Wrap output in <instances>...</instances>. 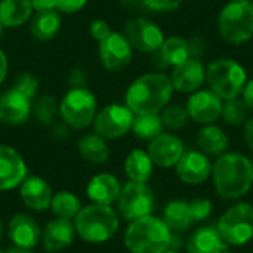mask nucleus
Listing matches in <instances>:
<instances>
[{"label":"nucleus","instance_id":"8","mask_svg":"<svg viewBox=\"0 0 253 253\" xmlns=\"http://www.w3.org/2000/svg\"><path fill=\"white\" fill-rule=\"evenodd\" d=\"M228 246H243L253 239V206L240 202L227 209L216 225Z\"/></svg>","mask_w":253,"mask_h":253},{"label":"nucleus","instance_id":"19","mask_svg":"<svg viewBox=\"0 0 253 253\" xmlns=\"http://www.w3.org/2000/svg\"><path fill=\"white\" fill-rule=\"evenodd\" d=\"M206 80V68L199 58H190L173 67L170 82L173 89L182 93H193L202 87Z\"/></svg>","mask_w":253,"mask_h":253},{"label":"nucleus","instance_id":"15","mask_svg":"<svg viewBox=\"0 0 253 253\" xmlns=\"http://www.w3.org/2000/svg\"><path fill=\"white\" fill-rule=\"evenodd\" d=\"M222 99L209 90H196L187 102V111L190 119L200 125H212L221 117Z\"/></svg>","mask_w":253,"mask_h":253},{"label":"nucleus","instance_id":"22","mask_svg":"<svg viewBox=\"0 0 253 253\" xmlns=\"http://www.w3.org/2000/svg\"><path fill=\"white\" fill-rule=\"evenodd\" d=\"M21 199L27 208L42 212L50 206L52 202V190L49 184L39 176H28L19 185Z\"/></svg>","mask_w":253,"mask_h":253},{"label":"nucleus","instance_id":"6","mask_svg":"<svg viewBox=\"0 0 253 253\" xmlns=\"http://www.w3.org/2000/svg\"><path fill=\"white\" fill-rule=\"evenodd\" d=\"M218 30L222 39L233 44H242L253 37V3L251 0H233L224 6L218 18Z\"/></svg>","mask_w":253,"mask_h":253},{"label":"nucleus","instance_id":"30","mask_svg":"<svg viewBox=\"0 0 253 253\" xmlns=\"http://www.w3.org/2000/svg\"><path fill=\"white\" fill-rule=\"evenodd\" d=\"M153 166L154 163L144 150L130 151L125 160V172L135 182H147L153 175Z\"/></svg>","mask_w":253,"mask_h":253},{"label":"nucleus","instance_id":"37","mask_svg":"<svg viewBox=\"0 0 253 253\" xmlns=\"http://www.w3.org/2000/svg\"><path fill=\"white\" fill-rule=\"evenodd\" d=\"M190 209H191L194 222H202L211 216L212 202L208 199H196V200L190 202Z\"/></svg>","mask_w":253,"mask_h":253},{"label":"nucleus","instance_id":"52","mask_svg":"<svg viewBox=\"0 0 253 253\" xmlns=\"http://www.w3.org/2000/svg\"><path fill=\"white\" fill-rule=\"evenodd\" d=\"M0 253H4V252H1V251H0Z\"/></svg>","mask_w":253,"mask_h":253},{"label":"nucleus","instance_id":"40","mask_svg":"<svg viewBox=\"0 0 253 253\" xmlns=\"http://www.w3.org/2000/svg\"><path fill=\"white\" fill-rule=\"evenodd\" d=\"M111 33H113V30H111V27H110V24L107 21H104V19H93L90 22L89 34L98 43L102 42L104 39H107Z\"/></svg>","mask_w":253,"mask_h":253},{"label":"nucleus","instance_id":"29","mask_svg":"<svg viewBox=\"0 0 253 253\" xmlns=\"http://www.w3.org/2000/svg\"><path fill=\"white\" fill-rule=\"evenodd\" d=\"M197 144L205 154L222 156L230 145V139L219 126L205 125L197 133Z\"/></svg>","mask_w":253,"mask_h":253},{"label":"nucleus","instance_id":"38","mask_svg":"<svg viewBox=\"0 0 253 253\" xmlns=\"http://www.w3.org/2000/svg\"><path fill=\"white\" fill-rule=\"evenodd\" d=\"M141 3L150 10L173 12V10L179 9V6L182 4V0H141Z\"/></svg>","mask_w":253,"mask_h":253},{"label":"nucleus","instance_id":"44","mask_svg":"<svg viewBox=\"0 0 253 253\" xmlns=\"http://www.w3.org/2000/svg\"><path fill=\"white\" fill-rule=\"evenodd\" d=\"M245 141L253 153V117L248 119V122L245 123Z\"/></svg>","mask_w":253,"mask_h":253},{"label":"nucleus","instance_id":"1","mask_svg":"<svg viewBox=\"0 0 253 253\" xmlns=\"http://www.w3.org/2000/svg\"><path fill=\"white\" fill-rule=\"evenodd\" d=\"M173 93L170 77L165 73H147L130 83L125 105L135 114H159L169 104Z\"/></svg>","mask_w":253,"mask_h":253},{"label":"nucleus","instance_id":"23","mask_svg":"<svg viewBox=\"0 0 253 253\" xmlns=\"http://www.w3.org/2000/svg\"><path fill=\"white\" fill-rule=\"evenodd\" d=\"M227 248L228 245L213 225L197 228L185 242V249L188 253H221L227 251Z\"/></svg>","mask_w":253,"mask_h":253},{"label":"nucleus","instance_id":"43","mask_svg":"<svg viewBox=\"0 0 253 253\" xmlns=\"http://www.w3.org/2000/svg\"><path fill=\"white\" fill-rule=\"evenodd\" d=\"M243 101L245 104L248 105V108L253 111V79L252 80H248L246 86H245V90H243Z\"/></svg>","mask_w":253,"mask_h":253},{"label":"nucleus","instance_id":"14","mask_svg":"<svg viewBox=\"0 0 253 253\" xmlns=\"http://www.w3.org/2000/svg\"><path fill=\"white\" fill-rule=\"evenodd\" d=\"M202 42L199 39L185 40L178 36L165 39L162 47L156 52L163 67H176L190 58H199L202 53Z\"/></svg>","mask_w":253,"mask_h":253},{"label":"nucleus","instance_id":"42","mask_svg":"<svg viewBox=\"0 0 253 253\" xmlns=\"http://www.w3.org/2000/svg\"><path fill=\"white\" fill-rule=\"evenodd\" d=\"M34 12L56 10V0H30Z\"/></svg>","mask_w":253,"mask_h":253},{"label":"nucleus","instance_id":"20","mask_svg":"<svg viewBox=\"0 0 253 253\" xmlns=\"http://www.w3.org/2000/svg\"><path fill=\"white\" fill-rule=\"evenodd\" d=\"M7 234L15 246L24 249L36 248L42 239V230L39 224L31 216L24 213H18L10 219Z\"/></svg>","mask_w":253,"mask_h":253},{"label":"nucleus","instance_id":"10","mask_svg":"<svg viewBox=\"0 0 253 253\" xmlns=\"http://www.w3.org/2000/svg\"><path fill=\"white\" fill-rule=\"evenodd\" d=\"M135 114L123 104H108L93 119V130L104 139H117L132 129Z\"/></svg>","mask_w":253,"mask_h":253},{"label":"nucleus","instance_id":"17","mask_svg":"<svg viewBox=\"0 0 253 253\" xmlns=\"http://www.w3.org/2000/svg\"><path fill=\"white\" fill-rule=\"evenodd\" d=\"M182 141L172 133H160L148 144V156L156 166L172 168L184 154Z\"/></svg>","mask_w":253,"mask_h":253},{"label":"nucleus","instance_id":"28","mask_svg":"<svg viewBox=\"0 0 253 253\" xmlns=\"http://www.w3.org/2000/svg\"><path fill=\"white\" fill-rule=\"evenodd\" d=\"M77 150L83 160L92 165H104L110 157V147L107 139L95 132L82 136L77 142Z\"/></svg>","mask_w":253,"mask_h":253},{"label":"nucleus","instance_id":"34","mask_svg":"<svg viewBox=\"0 0 253 253\" xmlns=\"http://www.w3.org/2000/svg\"><path fill=\"white\" fill-rule=\"evenodd\" d=\"M249 111L251 110L248 108V105L245 104L243 99L233 98V99H227L225 104L222 105L221 117L230 126H240L248 122Z\"/></svg>","mask_w":253,"mask_h":253},{"label":"nucleus","instance_id":"26","mask_svg":"<svg viewBox=\"0 0 253 253\" xmlns=\"http://www.w3.org/2000/svg\"><path fill=\"white\" fill-rule=\"evenodd\" d=\"M30 0H0V24L4 28H18L33 16Z\"/></svg>","mask_w":253,"mask_h":253},{"label":"nucleus","instance_id":"49","mask_svg":"<svg viewBox=\"0 0 253 253\" xmlns=\"http://www.w3.org/2000/svg\"><path fill=\"white\" fill-rule=\"evenodd\" d=\"M163 253H179L178 251H173V249H168V251H165Z\"/></svg>","mask_w":253,"mask_h":253},{"label":"nucleus","instance_id":"16","mask_svg":"<svg viewBox=\"0 0 253 253\" xmlns=\"http://www.w3.org/2000/svg\"><path fill=\"white\" fill-rule=\"evenodd\" d=\"M27 178V165L12 147L0 144V191L12 190Z\"/></svg>","mask_w":253,"mask_h":253},{"label":"nucleus","instance_id":"39","mask_svg":"<svg viewBox=\"0 0 253 253\" xmlns=\"http://www.w3.org/2000/svg\"><path fill=\"white\" fill-rule=\"evenodd\" d=\"M67 84L68 89H82L87 87V73L80 67H74L67 74Z\"/></svg>","mask_w":253,"mask_h":253},{"label":"nucleus","instance_id":"48","mask_svg":"<svg viewBox=\"0 0 253 253\" xmlns=\"http://www.w3.org/2000/svg\"><path fill=\"white\" fill-rule=\"evenodd\" d=\"M4 30H6V28H4V27H3V25L0 24V40L3 39V34H4Z\"/></svg>","mask_w":253,"mask_h":253},{"label":"nucleus","instance_id":"4","mask_svg":"<svg viewBox=\"0 0 253 253\" xmlns=\"http://www.w3.org/2000/svg\"><path fill=\"white\" fill-rule=\"evenodd\" d=\"M76 233L87 243H104L119 230V215L110 206L92 203L74 218Z\"/></svg>","mask_w":253,"mask_h":253},{"label":"nucleus","instance_id":"32","mask_svg":"<svg viewBox=\"0 0 253 253\" xmlns=\"http://www.w3.org/2000/svg\"><path fill=\"white\" fill-rule=\"evenodd\" d=\"M50 208H52V212L58 218L71 219V218H76L77 213L80 212L82 203L76 194L68 193V191H61L52 196Z\"/></svg>","mask_w":253,"mask_h":253},{"label":"nucleus","instance_id":"13","mask_svg":"<svg viewBox=\"0 0 253 253\" xmlns=\"http://www.w3.org/2000/svg\"><path fill=\"white\" fill-rule=\"evenodd\" d=\"M178 178L188 185H200L212 175V163L203 151L188 150L184 151L175 165Z\"/></svg>","mask_w":253,"mask_h":253},{"label":"nucleus","instance_id":"25","mask_svg":"<svg viewBox=\"0 0 253 253\" xmlns=\"http://www.w3.org/2000/svg\"><path fill=\"white\" fill-rule=\"evenodd\" d=\"M62 25V18L58 10L36 12L30 19V33L36 40L49 42L53 40Z\"/></svg>","mask_w":253,"mask_h":253},{"label":"nucleus","instance_id":"45","mask_svg":"<svg viewBox=\"0 0 253 253\" xmlns=\"http://www.w3.org/2000/svg\"><path fill=\"white\" fill-rule=\"evenodd\" d=\"M7 70H9V62H7V56L3 52V49L0 47V84L6 80L7 76Z\"/></svg>","mask_w":253,"mask_h":253},{"label":"nucleus","instance_id":"12","mask_svg":"<svg viewBox=\"0 0 253 253\" xmlns=\"http://www.w3.org/2000/svg\"><path fill=\"white\" fill-rule=\"evenodd\" d=\"M98 56L107 71L120 73L132 62L133 49L123 33L113 31L107 39L98 43Z\"/></svg>","mask_w":253,"mask_h":253},{"label":"nucleus","instance_id":"51","mask_svg":"<svg viewBox=\"0 0 253 253\" xmlns=\"http://www.w3.org/2000/svg\"><path fill=\"white\" fill-rule=\"evenodd\" d=\"M221 253H233V252H228V251H224V252H221Z\"/></svg>","mask_w":253,"mask_h":253},{"label":"nucleus","instance_id":"3","mask_svg":"<svg viewBox=\"0 0 253 253\" xmlns=\"http://www.w3.org/2000/svg\"><path fill=\"white\" fill-rule=\"evenodd\" d=\"M172 231L157 216L147 215L129 224L125 246L130 253H163L169 249Z\"/></svg>","mask_w":253,"mask_h":253},{"label":"nucleus","instance_id":"27","mask_svg":"<svg viewBox=\"0 0 253 253\" xmlns=\"http://www.w3.org/2000/svg\"><path fill=\"white\" fill-rule=\"evenodd\" d=\"M163 221L172 233L182 234L188 231L196 224L190 209V202L173 200L168 203L163 211Z\"/></svg>","mask_w":253,"mask_h":253},{"label":"nucleus","instance_id":"24","mask_svg":"<svg viewBox=\"0 0 253 253\" xmlns=\"http://www.w3.org/2000/svg\"><path fill=\"white\" fill-rule=\"evenodd\" d=\"M122 187L119 179L111 173H98L95 175L86 188L87 197L96 203V205H105L111 206L114 202H117L120 196Z\"/></svg>","mask_w":253,"mask_h":253},{"label":"nucleus","instance_id":"46","mask_svg":"<svg viewBox=\"0 0 253 253\" xmlns=\"http://www.w3.org/2000/svg\"><path fill=\"white\" fill-rule=\"evenodd\" d=\"M119 1H120V4H122L123 7H127V9L135 7L136 4L141 3V0H119Z\"/></svg>","mask_w":253,"mask_h":253},{"label":"nucleus","instance_id":"47","mask_svg":"<svg viewBox=\"0 0 253 253\" xmlns=\"http://www.w3.org/2000/svg\"><path fill=\"white\" fill-rule=\"evenodd\" d=\"M4 253H31V252H30V249H24V248L13 246V248H10L7 252H4Z\"/></svg>","mask_w":253,"mask_h":253},{"label":"nucleus","instance_id":"18","mask_svg":"<svg viewBox=\"0 0 253 253\" xmlns=\"http://www.w3.org/2000/svg\"><path fill=\"white\" fill-rule=\"evenodd\" d=\"M33 101L10 87L0 95V122L4 125H22L31 116Z\"/></svg>","mask_w":253,"mask_h":253},{"label":"nucleus","instance_id":"36","mask_svg":"<svg viewBox=\"0 0 253 253\" xmlns=\"http://www.w3.org/2000/svg\"><path fill=\"white\" fill-rule=\"evenodd\" d=\"M12 87L21 92L22 95H25L27 98H30L31 101H34L39 95L40 84H39V79L34 74H31L30 71H22L15 77Z\"/></svg>","mask_w":253,"mask_h":253},{"label":"nucleus","instance_id":"41","mask_svg":"<svg viewBox=\"0 0 253 253\" xmlns=\"http://www.w3.org/2000/svg\"><path fill=\"white\" fill-rule=\"evenodd\" d=\"M87 4V0H56V10L59 13L73 15L80 12Z\"/></svg>","mask_w":253,"mask_h":253},{"label":"nucleus","instance_id":"7","mask_svg":"<svg viewBox=\"0 0 253 253\" xmlns=\"http://www.w3.org/2000/svg\"><path fill=\"white\" fill-rule=\"evenodd\" d=\"M98 113V99L87 87L68 89L59 102V116L70 129H84L93 123Z\"/></svg>","mask_w":253,"mask_h":253},{"label":"nucleus","instance_id":"9","mask_svg":"<svg viewBox=\"0 0 253 253\" xmlns=\"http://www.w3.org/2000/svg\"><path fill=\"white\" fill-rule=\"evenodd\" d=\"M120 215L126 221H135L142 216L151 215L154 211V196L145 182L129 181L120 191L117 199Z\"/></svg>","mask_w":253,"mask_h":253},{"label":"nucleus","instance_id":"33","mask_svg":"<svg viewBox=\"0 0 253 253\" xmlns=\"http://www.w3.org/2000/svg\"><path fill=\"white\" fill-rule=\"evenodd\" d=\"M31 114H34L37 122L42 125H52L59 114V105L56 104V99L49 93L37 95V98L33 101Z\"/></svg>","mask_w":253,"mask_h":253},{"label":"nucleus","instance_id":"11","mask_svg":"<svg viewBox=\"0 0 253 253\" xmlns=\"http://www.w3.org/2000/svg\"><path fill=\"white\" fill-rule=\"evenodd\" d=\"M122 33L130 43L132 49L142 53H156L165 42L162 28L142 16L129 19Z\"/></svg>","mask_w":253,"mask_h":253},{"label":"nucleus","instance_id":"21","mask_svg":"<svg viewBox=\"0 0 253 253\" xmlns=\"http://www.w3.org/2000/svg\"><path fill=\"white\" fill-rule=\"evenodd\" d=\"M76 228L70 219L56 218L50 221L42 231V243L44 251L58 252L68 248L74 240Z\"/></svg>","mask_w":253,"mask_h":253},{"label":"nucleus","instance_id":"50","mask_svg":"<svg viewBox=\"0 0 253 253\" xmlns=\"http://www.w3.org/2000/svg\"><path fill=\"white\" fill-rule=\"evenodd\" d=\"M0 239H1V221H0Z\"/></svg>","mask_w":253,"mask_h":253},{"label":"nucleus","instance_id":"53","mask_svg":"<svg viewBox=\"0 0 253 253\" xmlns=\"http://www.w3.org/2000/svg\"><path fill=\"white\" fill-rule=\"evenodd\" d=\"M251 1H252V3H253V0H251Z\"/></svg>","mask_w":253,"mask_h":253},{"label":"nucleus","instance_id":"2","mask_svg":"<svg viewBox=\"0 0 253 253\" xmlns=\"http://www.w3.org/2000/svg\"><path fill=\"white\" fill-rule=\"evenodd\" d=\"M212 178L218 196L239 200L253 185V163L240 153H224L212 165Z\"/></svg>","mask_w":253,"mask_h":253},{"label":"nucleus","instance_id":"31","mask_svg":"<svg viewBox=\"0 0 253 253\" xmlns=\"http://www.w3.org/2000/svg\"><path fill=\"white\" fill-rule=\"evenodd\" d=\"M163 122L159 114H142L135 116L132 122V132L136 138L142 141H153L160 133H163Z\"/></svg>","mask_w":253,"mask_h":253},{"label":"nucleus","instance_id":"5","mask_svg":"<svg viewBox=\"0 0 253 253\" xmlns=\"http://www.w3.org/2000/svg\"><path fill=\"white\" fill-rule=\"evenodd\" d=\"M206 80L211 90L215 92L221 99L239 98L243 93L248 83V74L243 65L234 59L221 58L212 61L206 67Z\"/></svg>","mask_w":253,"mask_h":253},{"label":"nucleus","instance_id":"35","mask_svg":"<svg viewBox=\"0 0 253 253\" xmlns=\"http://www.w3.org/2000/svg\"><path fill=\"white\" fill-rule=\"evenodd\" d=\"M160 117H162L163 126L169 130L182 129L190 122V114L187 111V107L179 105V104H172V105L168 104L163 108V113Z\"/></svg>","mask_w":253,"mask_h":253}]
</instances>
